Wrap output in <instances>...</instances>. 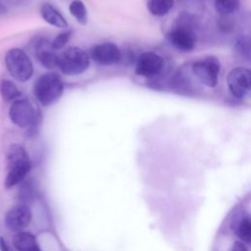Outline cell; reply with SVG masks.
<instances>
[{"label":"cell","mask_w":251,"mask_h":251,"mask_svg":"<svg viewBox=\"0 0 251 251\" xmlns=\"http://www.w3.org/2000/svg\"><path fill=\"white\" fill-rule=\"evenodd\" d=\"M230 251H248L246 246L241 241H235L230 249Z\"/></svg>","instance_id":"cell-22"},{"label":"cell","mask_w":251,"mask_h":251,"mask_svg":"<svg viewBox=\"0 0 251 251\" xmlns=\"http://www.w3.org/2000/svg\"><path fill=\"white\" fill-rule=\"evenodd\" d=\"M221 63L214 56H207L195 61L191 65V72L194 76L205 86L214 88L219 81Z\"/></svg>","instance_id":"cell-6"},{"label":"cell","mask_w":251,"mask_h":251,"mask_svg":"<svg viewBox=\"0 0 251 251\" xmlns=\"http://www.w3.org/2000/svg\"><path fill=\"white\" fill-rule=\"evenodd\" d=\"M64 94V82L59 74L48 72L37 77L33 84V95L44 107L55 104Z\"/></svg>","instance_id":"cell-3"},{"label":"cell","mask_w":251,"mask_h":251,"mask_svg":"<svg viewBox=\"0 0 251 251\" xmlns=\"http://www.w3.org/2000/svg\"><path fill=\"white\" fill-rule=\"evenodd\" d=\"M35 57L38 62L48 70H53L58 66L59 54L52 49L51 43L47 38L41 37L36 41Z\"/></svg>","instance_id":"cell-12"},{"label":"cell","mask_w":251,"mask_h":251,"mask_svg":"<svg viewBox=\"0 0 251 251\" xmlns=\"http://www.w3.org/2000/svg\"><path fill=\"white\" fill-rule=\"evenodd\" d=\"M0 93L4 101L11 102L21 97V91L18 86L9 79H2L0 82Z\"/></svg>","instance_id":"cell-16"},{"label":"cell","mask_w":251,"mask_h":251,"mask_svg":"<svg viewBox=\"0 0 251 251\" xmlns=\"http://www.w3.org/2000/svg\"><path fill=\"white\" fill-rule=\"evenodd\" d=\"M72 36V31L71 30H64L59 32L52 41H50L51 43V47L54 51L56 50H60L62 49L70 40Z\"/></svg>","instance_id":"cell-21"},{"label":"cell","mask_w":251,"mask_h":251,"mask_svg":"<svg viewBox=\"0 0 251 251\" xmlns=\"http://www.w3.org/2000/svg\"><path fill=\"white\" fill-rule=\"evenodd\" d=\"M31 221V212L27 205L18 204L5 215V225L12 231H23Z\"/></svg>","instance_id":"cell-11"},{"label":"cell","mask_w":251,"mask_h":251,"mask_svg":"<svg viewBox=\"0 0 251 251\" xmlns=\"http://www.w3.org/2000/svg\"><path fill=\"white\" fill-rule=\"evenodd\" d=\"M164 65L162 56L152 51H145L136 59L135 74L145 78H153L161 74Z\"/></svg>","instance_id":"cell-8"},{"label":"cell","mask_w":251,"mask_h":251,"mask_svg":"<svg viewBox=\"0 0 251 251\" xmlns=\"http://www.w3.org/2000/svg\"><path fill=\"white\" fill-rule=\"evenodd\" d=\"M0 251H12L3 237L0 238Z\"/></svg>","instance_id":"cell-23"},{"label":"cell","mask_w":251,"mask_h":251,"mask_svg":"<svg viewBox=\"0 0 251 251\" xmlns=\"http://www.w3.org/2000/svg\"><path fill=\"white\" fill-rule=\"evenodd\" d=\"M5 65L9 74L18 81H27L33 75L32 62L20 48H12L5 55Z\"/></svg>","instance_id":"cell-5"},{"label":"cell","mask_w":251,"mask_h":251,"mask_svg":"<svg viewBox=\"0 0 251 251\" xmlns=\"http://www.w3.org/2000/svg\"><path fill=\"white\" fill-rule=\"evenodd\" d=\"M90 57L88 53L76 46L65 49L58 57V68L66 75H78L83 74L89 67Z\"/></svg>","instance_id":"cell-4"},{"label":"cell","mask_w":251,"mask_h":251,"mask_svg":"<svg viewBox=\"0 0 251 251\" xmlns=\"http://www.w3.org/2000/svg\"><path fill=\"white\" fill-rule=\"evenodd\" d=\"M226 85L235 98H245L251 89V72L245 67L231 69L226 76Z\"/></svg>","instance_id":"cell-7"},{"label":"cell","mask_w":251,"mask_h":251,"mask_svg":"<svg viewBox=\"0 0 251 251\" xmlns=\"http://www.w3.org/2000/svg\"><path fill=\"white\" fill-rule=\"evenodd\" d=\"M237 235L241 242L249 243L251 240V223L249 217L243 218L237 226Z\"/></svg>","instance_id":"cell-20"},{"label":"cell","mask_w":251,"mask_h":251,"mask_svg":"<svg viewBox=\"0 0 251 251\" xmlns=\"http://www.w3.org/2000/svg\"><path fill=\"white\" fill-rule=\"evenodd\" d=\"M195 18L188 13L179 14L175 25L167 33L169 42L180 52H191L196 46Z\"/></svg>","instance_id":"cell-1"},{"label":"cell","mask_w":251,"mask_h":251,"mask_svg":"<svg viewBox=\"0 0 251 251\" xmlns=\"http://www.w3.org/2000/svg\"><path fill=\"white\" fill-rule=\"evenodd\" d=\"M40 14L42 19L55 27L66 28L68 27V22L62 13L52 4L44 3L40 8Z\"/></svg>","instance_id":"cell-13"},{"label":"cell","mask_w":251,"mask_h":251,"mask_svg":"<svg viewBox=\"0 0 251 251\" xmlns=\"http://www.w3.org/2000/svg\"><path fill=\"white\" fill-rule=\"evenodd\" d=\"M214 7L221 16H229L238 11L240 0H214Z\"/></svg>","instance_id":"cell-18"},{"label":"cell","mask_w":251,"mask_h":251,"mask_svg":"<svg viewBox=\"0 0 251 251\" xmlns=\"http://www.w3.org/2000/svg\"><path fill=\"white\" fill-rule=\"evenodd\" d=\"M13 245L17 251H41L35 236L27 231L17 232L13 237Z\"/></svg>","instance_id":"cell-14"},{"label":"cell","mask_w":251,"mask_h":251,"mask_svg":"<svg viewBox=\"0 0 251 251\" xmlns=\"http://www.w3.org/2000/svg\"><path fill=\"white\" fill-rule=\"evenodd\" d=\"M235 52L243 59L249 61L250 59V39L247 35L238 37L234 43Z\"/></svg>","instance_id":"cell-19"},{"label":"cell","mask_w":251,"mask_h":251,"mask_svg":"<svg viewBox=\"0 0 251 251\" xmlns=\"http://www.w3.org/2000/svg\"><path fill=\"white\" fill-rule=\"evenodd\" d=\"M69 12L78 24H87V9L81 0H73L69 5Z\"/></svg>","instance_id":"cell-17"},{"label":"cell","mask_w":251,"mask_h":251,"mask_svg":"<svg viewBox=\"0 0 251 251\" xmlns=\"http://www.w3.org/2000/svg\"><path fill=\"white\" fill-rule=\"evenodd\" d=\"M175 5V0H147L148 12L156 17H163L170 13Z\"/></svg>","instance_id":"cell-15"},{"label":"cell","mask_w":251,"mask_h":251,"mask_svg":"<svg viewBox=\"0 0 251 251\" xmlns=\"http://www.w3.org/2000/svg\"><path fill=\"white\" fill-rule=\"evenodd\" d=\"M31 169V163L25 148L21 144H12L7 152V175L4 186L10 189L21 183Z\"/></svg>","instance_id":"cell-2"},{"label":"cell","mask_w":251,"mask_h":251,"mask_svg":"<svg viewBox=\"0 0 251 251\" xmlns=\"http://www.w3.org/2000/svg\"><path fill=\"white\" fill-rule=\"evenodd\" d=\"M89 57L99 65L112 66L122 61V50L113 42H103L90 49Z\"/></svg>","instance_id":"cell-10"},{"label":"cell","mask_w":251,"mask_h":251,"mask_svg":"<svg viewBox=\"0 0 251 251\" xmlns=\"http://www.w3.org/2000/svg\"><path fill=\"white\" fill-rule=\"evenodd\" d=\"M36 110L32 104L25 98H18L13 101L9 109L11 122L21 128H27L33 122Z\"/></svg>","instance_id":"cell-9"}]
</instances>
